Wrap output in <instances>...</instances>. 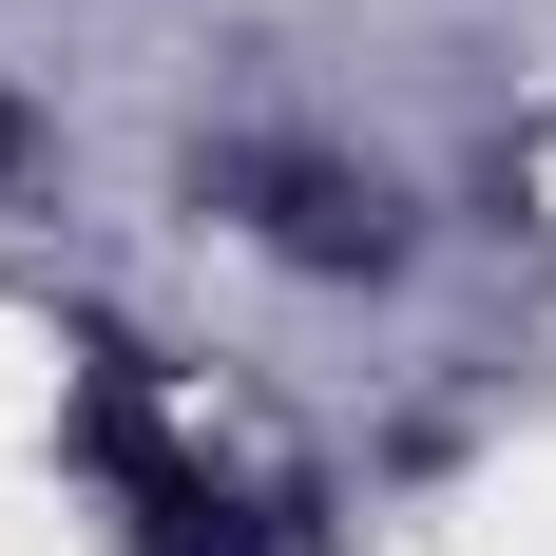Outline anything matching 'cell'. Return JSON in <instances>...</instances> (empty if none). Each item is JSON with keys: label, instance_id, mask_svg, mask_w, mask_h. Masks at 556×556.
<instances>
[{"label": "cell", "instance_id": "obj_1", "mask_svg": "<svg viewBox=\"0 0 556 556\" xmlns=\"http://www.w3.org/2000/svg\"><path fill=\"white\" fill-rule=\"evenodd\" d=\"M77 460L135 500V556H269V518L154 422V365H135V345H77Z\"/></svg>", "mask_w": 556, "mask_h": 556}, {"label": "cell", "instance_id": "obj_2", "mask_svg": "<svg viewBox=\"0 0 556 556\" xmlns=\"http://www.w3.org/2000/svg\"><path fill=\"white\" fill-rule=\"evenodd\" d=\"M250 230H269L288 269H384V250H403V192L345 173V154H250Z\"/></svg>", "mask_w": 556, "mask_h": 556}, {"label": "cell", "instance_id": "obj_3", "mask_svg": "<svg viewBox=\"0 0 556 556\" xmlns=\"http://www.w3.org/2000/svg\"><path fill=\"white\" fill-rule=\"evenodd\" d=\"M0 154H20V115H0Z\"/></svg>", "mask_w": 556, "mask_h": 556}]
</instances>
